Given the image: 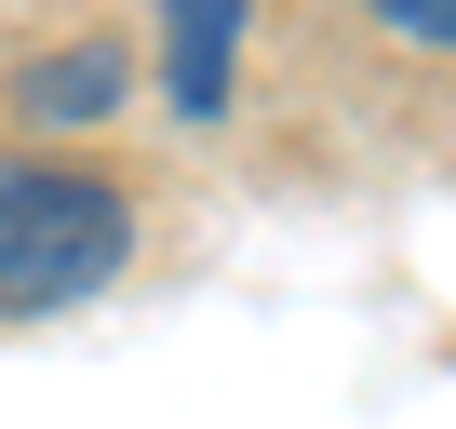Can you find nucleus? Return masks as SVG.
Wrapping results in <instances>:
<instances>
[{"mask_svg": "<svg viewBox=\"0 0 456 429\" xmlns=\"http://www.w3.org/2000/svg\"><path fill=\"white\" fill-rule=\"evenodd\" d=\"M121 94H134V41L81 28V41H54V54H28L14 81H0V121H14V148H81Z\"/></svg>", "mask_w": 456, "mask_h": 429, "instance_id": "f03ea898", "label": "nucleus"}, {"mask_svg": "<svg viewBox=\"0 0 456 429\" xmlns=\"http://www.w3.org/2000/svg\"><path fill=\"white\" fill-rule=\"evenodd\" d=\"M242 28H256V0H161V94H175V121H228Z\"/></svg>", "mask_w": 456, "mask_h": 429, "instance_id": "7ed1b4c3", "label": "nucleus"}, {"mask_svg": "<svg viewBox=\"0 0 456 429\" xmlns=\"http://www.w3.org/2000/svg\"><path fill=\"white\" fill-rule=\"evenodd\" d=\"M134 269V188L81 148H14L0 134V322L81 309Z\"/></svg>", "mask_w": 456, "mask_h": 429, "instance_id": "f257e3e1", "label": "nucleus"}, {"mask_svg": "<svg viewBox=\"0 0 456 429\" xmlns=\"http://www.w3.org/2000/svg\"><path fill=\"white\" fill-rule=\"evenodd\" d=\"M376 41H416V54H456V0H349Z\"/></svg>", "mask_w": 456, "mask_h": 429, "instance_id": "20e7f679", "label": "nucleus"}]
</instances>
